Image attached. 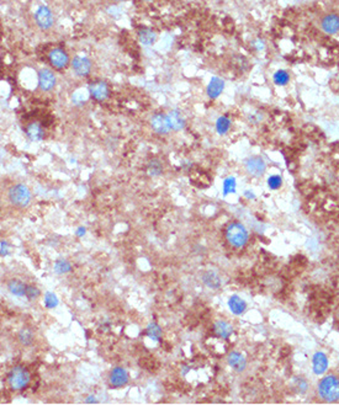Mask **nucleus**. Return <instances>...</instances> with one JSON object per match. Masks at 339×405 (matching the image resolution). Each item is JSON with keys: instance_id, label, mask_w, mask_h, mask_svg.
<instances>
[{"instance_id": "obj_34", "label": "nucleus", "mask_w": 339, "mask_h": 405, "mask_svg": "<svg viewBox=\"0 0 339 405\" xmlns=\"http://www.w3.org/2000/svg\"><path fill=\"white\" fill-rule=\"evenodd\" d=\"M252 46H253V48L255 49L256 52H260V51H263L264 47H265V43H264L263 39L255 38L253 42H252Z\"/></svg>"}, {"instance_id": "obj_31", "label": "nucleus", "mask_w": 339, "mask_h": 405, "mask_svg": "<svg viewBox=\"0 0 339 405\" xmlns=\"http://www.w3.org/2000/svg\"><path fill=\"white\" fill-rule=\"evenodd\" d=\"M53 269L57 273H61V275H62V273L69 272V271L72 270V266H71V264L67 261V260L59 259V260H57L56 262H54Z\"/></svg>"}, {"instance_id": "obj_11", "label": "nucleus", "mask_w": 339, "mask_h": 405, "mask_svg": "<svg viewBox=\"0 0 339 405\" xmlns=\"http://www.w3.org/2000/svg\"><path fill=\"white\" fill-rule=\"evenodd\" d=\"M72 68L77 75L86 76L91 71V63L88 57L76 56L72 61Z\"/></svg>"}, {"instance_id": "obj_4", "label": "nucleus", "mask_w": 339, "mask_h": 405, "mask_svg": "<svg viewBox=\"0 0 339 405\" xmlns=\"http://www.w3.org/2000/svg\"><path fill=\"white\" fill-rule=\"evenodd\" d=\"M7 382L10 388L14 391H21L30 383V373L22 366H15L7 374Z\"/></svg>"}, {"instance_id": "obj_12", "label": "nucleus", "mask_w": 339, "mask_h": 405, "mask_svg": "<svg viewBox=\"0 0 339 405\" xmlns=\"http://www.w3.org/2000/svg\"><path fill=\"white\" fill-rule=\"evenodd\" d=\"M128 373L125 368L122 367H115V368L111 371L110 376H109V382H110V386L114 387V388H121V387H125L127 383H128Z\"/></svg>"}, {"instance_id": "obj_14", "label": "nucleus", "mask_w": 339, "mask_h": 405, "mask_svg": "<svg viewBox=\"0 0 339 405\" xmlns=\"http://www.w3.org/2000/svg\"><path fill=\"white\" fill-rule=\"evenodd\" d=\"M223 89H225V81H223V79L218 78V76H212L208 84L206 94H208V96L210 99H217L223 93Z\"/></svg>"}, {"instance_id": "obj_1", "label": "nucleus", "mask_w": 339, "mask_h": 405, "mask_svg": "<svg viewBox=\"0 0 339 405\" xmlns=\"http://www.w3.org/2000/svg\"><path fill=\"white\" fill-rule=\"evenodd\" d=\"M318 394L321 399L327 403H336L339 402V377L326 376L318 382Z\"/></svg>"}, {"instance_id": "obj_36", "label": "nucleus", "mask_w": 339, "mask_h": 405, "mask_svg": "<svg viewBox=\"0 0 339 405\" xmlns=\"http://www.w3.org/2000/svg\"><path fill=\"white\" fill-rule=\"evenodd\" d=\"M244 197H247L248 200H254V198H255V195H254V192H252V191H246V192H244Z\"/></svg>"}, {"instance_id": "obj_20", "label": "nucleus", "mask_w": 339, "mask_h": 405, "mask_svg": "<svg viewBox=\"0 0 339 405\" xmlns=\"http://www.w3.org/2000/svg\"><path fill=\"white\" fill-rule=\"evenodd\" d=\"M167 115H168L169 122H170V127L173 131L178 132V131H181L184 127H185V120H184L183 116H181V113L179 112L178 110L169 111Z\"/></svg>"}, {"instance_id": "obj_39", "label": "nucleus", "mask_w": 339, "mask_h": 405, "mask_svg": "<svg viewBox=\"0 0 339 405\" xmlns=\"http://www.w3.org/2000/svg\"><path fill=\"white\" fill-rule=\"evenodd\" d=\"M115 1H126V0H115Z\"/></svg>"}, {"instance_id": "obj_10", "label": "nucleus", "mask_w": 339, "mask_h": 405, "mask_svg": "<svg viewBox=\"0 0 339 405\" xmlns=\"http://www.w3.org/2000/svg\"><path fill=\"white\" fill-rule=\"evenodd\" d=\"M321 30L327 35H337L339 32V16L337 14H327L321 20Z\"/></svg>"}, {"instance_id": "obj_38", "label": "nucleus", "mask_w": 339, "mask_h": 405, "mask_svg": "<svg viewBox=\"0 0 339 405\" xmlns=\"http://www.w3.org/2000/svg\"><path fill=\"white\" fill-rule=\"evenodd\" d=\"M85 402H86V403H95V402H96V399L94 398L93 396H90V397H89V398H86V401H85Z\"/></svg>"}, {"instance_id": "obj_30", "label": "nucleus", "mask_w": 339, "mask_h": 405, "mask_svg": "<svg viewBox=\"0 0 339 405\" xmlns=\"http://www.w3.org/2000/svg\"><path fill=\"white\" fill-rule=\"evenodd\" d=\"M266 184H268V187L270 188V190H279V188L283 186V176L278 175V174L270 175L268 178V180H266Z\"/></svg>"}, {"instance_id": "obj_18", "label": "nucleus", "mask_w": 339, "mask_h": 405, "mask_svg": "<svg viewBox=\"0 0 339 405\" xmlns=\"http://www.w3.org/2000/svg\"><path fill=\"white\" fill-rule=\"evenodd\" d=\"M228 308L234 315H241L246 312L247 303L243 298H241L237 295H233L228 299Z\"/></svg>"}, {"instance_id": "obj_8", "label": "nucleus", "mask_w": 339, "mask_h": 405, "mask_svg": "<svg viewBox=\"0 0 339 405\" xmlns=\"http://www.w3.org/2000/svg\"><path fill=\"white\" fill-rule=\"evenodd\" d=\"M48 61L53 68L62 71L66 69L69 64V57L66 51L62 48H53L48 53Z\"/></svg>"}, {"instance_id": "obj_3", "label": "nucleus", "mask_w": 339, "mask_h": 405, "mask_svg": "<svg viewBox=\"0 0 339 405\" xmlns=\"http://www.w3.org/2000/svg\"><path fill=\"white\" fill-rule=\"evenodd\" d=\"M7 198L12 206L24 208L29 206L30 201H31V192L24 184H15L7 191Z\"/></svg>"}, {"instance_id": "obj_32", "label": "nucleus", "mask_w": 339, "mask_h": 405, "mask_svg": "<svg viewBox=\"0 0 339 405\" xmlns=\"http://www.w3.org/2000/svg\"><path fill=\"white\" fill-rule=\"evenodd\" d=\"M44 305L48 309H53L58 305V298L53 292H46L44 293Z\"/></svg>"}, {"instance_id": "obj_2", "label": "nucleus", "mask_w": 339, "mask_h": 405, "mask_svg": "<svg viewBox=\"0 0 339 405\" xmlns=\"http://www.w3.org/2000/svg\"><path fill=\"white\" fill-rule=\"evenodd\" d=\"M225 235L227 242L234 248H243L249 239L248 230L239 222L229 223L226 228Z\"/></svg>"}, {"instance_id": "obj_15", "label": "nucleus", "mask_w": 339, "mask_h": 405, "mask_svg": "<svg viewBox=\"0 0 339 405\" xmlns=\"http://www.w3.org/2000/svg\"><path fill=\"white\" fill-rule=\"evenodd\" d=\"M227 362H228L229 367L237 372H243L247 367L246 357H244L241 352L232 351L231 354L227 356Z\"/></svg>"}, {"instance_id": "obj_26", "label": "nucleus", "mask_w": 339, "mask_h": 405, "mask_svg": "<svg viewBox=\"0 0 339 405\" xmlns=\"http://www.w3.org/2000/svg\"><path fill=\"white\" fill-rule=\"evenodd\" d=\"M17 339L24 346H31L34 342V334L30 329H21L17 334Z\"/></svg>"}, {"instance_id": "obj_35", "label": "nucleus", "mask_w": 339, "mask_h": 405, "mask_svg": "<svg viewBox=\"0 0 339 405\" xmlns=\"http://www.w3.org/2000/svg\"><path fill=\"white\" fill-rule=\"evenodd\" d=\"M10 254V247L6 242H1V257H7Z\"/></svg>"}, {"instance_id": "obj_7", "label": "nucleus", "mask_w": 339, "mask_h": 405, "mask_svg": "<svg viewBox=\"0 0 339 405\" xmlns=\"http://www.w3.org/2000/svg\"><path fill=\"white\" fill-rule=\"evenodd\" d=\"M151 126L154 132L158 135H168L171 131L168 115L166 113H154L151 118Z\"/></svg>"}, {"instance_id": "obj_33", "label": "nucleus", "mask_w": 339, "mask_h": 405, "mask_svg": "<svg viewBox=\"0 0 339 405\" xmlns=\"http://www.w3.org/2000/svg\"><path fill=\"white\" fill-rule=\"evenodd\" d=\"M40 290L36 287L35 285H27L26 286V293H25V297L29 300H34L36 298H39L40 295Z\"/></svg>"}, {"instance_id": "obj_25", "label": "nucleus", "mask_w": 339, "mask_h": 405, "mask_svg": "<svg viewBox=\"0 0 339 405\" xmlns=\"http://www.w3.org/2000/svg\"><path fill=\"white\" fill-rule=\"evenodd\" d=\"M231 126L232 122L231 120H229V117H227V116H220V117L217 118V121H216V132L220 136H225L228 133Z\"/></svg>"}, {"instance_id": "obj_6", "label": "nucleus", "mask_w": 339, "mask_h": 405, "mask_svg": "<svg viewBox=\"0 0 339 405\" xmlns=\"http://www.w3.org/2000/svg\"><path fill=\"white\" fill-rule=\"evenodd\" d=\"M35 22L42 30H48L53 26L54 17L51 9L46 5H41L35 12Z\"/></svg>"}, {"instance_id": "obj_28", "label": "nucleus", "mask_w": 339, "mask_h": 405, "mask_svg": "<svg viewBox=\"0 0 339 405\" xmlns=\"http://www.w3.org/2000/svg\"><path fill=\"white\" fill-rule=\"evenodd\" d=\"M146 334L151 337L153 341H159L162 336V329L157 323H151V324L147 327L146 329Z\"/></svg>"}, {"instance_id": "obj_17", "label": "nucleus", "mask_w": 339, "mask_h": 405, "mask_svg": "<svg viewBox=\"0 0 339 405\" xmlns=\"http://www.w3.org/2000/svg\"><path fill=\"white\" fill-rule=\"evenodd\" d=\"M213 334L221 339H228L233 334V327L225 320H218L213 324Z\"/></svg>"}, {"instance_id": "obj_19", "label": "nucleus", "mask_w": 339, "mask_h": 405, "mask_svg": "<svg viewBox=\"0 0 339 405\" xmlns=\"http://www.w3.org/2000/svg\"><path fill=\"white\" fill-rule=\"evenodd\" d=\"M25 132H26V136L29 137L30 141H32V142H40V141H42L44 137L43 128H42V126L37 122L29 123V125L26 126Z\"/></svg>"}, {"instance_id": "obj_29", "label": "nucleus", "mask_w": 339, "mask_h": 405, "mask_svg": "<svg viewBox=\"0 0 339 405\" xmlns=\"http://www.w3.org/2000/svg\"><path fill=\"white\" fill-rule=\"evenodd\" d=\"M236 187H237V181L233 176H228L223 180V196L231 195V193L236 192Z\"/></svg>"}, {"instance_id": "obj_40", "label": "nucleus", "mask_w": 339, "mask_h": 405, "mask_svg": "<svg viewBox=\"0 0 339 405\" xmlns=\"http://www.w3.org/2000/svg\"><path fill=\"white\" fill-rule=\"evenodd\" d=\"M144 1H152V0H144Z\"/></svg>"}, {"instance_id": "obj_22", "label": "nucleus", "mask_w": 339, "mask_h": 405, "mask_svg": "<svg viewBox=\"0 0 339 405\" xmlns=\"http://www.w3.org/2000/svg\"><path fill=\"white\" fill-rule=\"evenodd\" d=\"M26 283H24L20 280H10L7 282V290L11 295H16V297H24L26 293Z\"/></svg>"}, {"instance_id": "obj_23", "label": "nucleus", "mask_w": 339, "mask_h": 405, "mask_svg": "<svg viewBox=\"0 0 339 405\" xmlns=\"http://www.w3.org/2000/svg\"><path fill=\"white\" fill-rule=\"evenodd\" d=\"M203 282L205 283L209 288L217 290L221 286V278L220 276L216 272H213V271H206L203 275Z\"/></svg>"}, {"instance_id": "obj_21", "label": "nucleus", "mask_w": 339, "mask_h": 405, "mask_svg": "<svg viewBox=\"0 0 339 405\" xmlns=\"http://www.w3.org/2000/svg\"><path fill=\"white\" fill-rule=\"evenodd\" d=\"M138 39L144 46H152L156 42L157 35L152 29L142 27V29L138 30Z\"/></svg>"}, {"instance_id": "obj_24", "label": "nucleus", "mask_w": 339, "mask_h": 405, "mask_svg": "<svg viewBox=\"0 0 339 405\" xmlns=\"http://www.w3.org/2000/svg\"><path fill=\"white\" fill-rule=\"evenodd\" d=\"M273 81L276 86H286L290 83V74L285 69H278L274 73Z\"/></svg>"}, {"instance_id": "obj_5", "label": "nucleus", "mask_w": 339, "mask_h": 405, "mask_svg": "<svg viewBox=\"0 0 339 405\" xmlns=\"http://www.w3.org/2000/svg\"><path fill=\"white\" fill-rule=\"evenodd\" d=\"M244 169L249 175L260 178L266 171V163L261 156H252L244 161Z\"/></svg>"}, {"instance_id": "obj_37", "label": "nucleus", "mask_w": 339, "mask_h": 405, "mask_svg": "<svg viewBox=\"0 0 339 405\" xmlns=\"http://www.w3.org/2000/svg\"><path fill=\"white\" fill-rule=\"evenodd\" d=\"M84 234H85V228L79 227L78 229H77V235H78V237H83Z\"/></svg>"}, {"instance_id": "obj_13", "label": "nucleus", "mask_w": 339, "mask_h": 405, "mask_svg": "<svg viewBox=\"0 0 339 405\" xmlns=\"http://www.w3.org/2000/svg\"><path fill=\"white\" fill-rule=\"evenodd\" d=\"M89 93L96 101H104L109 96V85L103 80L94 81L89 85Z\"/></svg>"}, {"instance_id": "obj_16", "label": "nucleus", "mask_w": 339, "mask_h": 405, "mask_svg": "<svg viewBox=\"0 0 339 405\" xmlns=\"http://www.w3.org/2000/svg\"><path fill=\"white\" fill-rule=\"evenodd\" d=\"M312 368L316 374H323L328 368V359L325 352H316L312 359Z\"/></svg>"}, {"instance_id": "obj_9", "label": "nucleus", "mask_w": 339, "mask_h": 405, "mask_svg": "<svg viewBox=\"0 0 339 405\" xmlns=\"http://www.w3.org/2000/svg\"><path fill=\"white\" fill-rule=\"evenodd\" d=\"M37 81H39V86L41 90L51 91L56 86L57 79L52 71H49V69H41L39 72V74H37Z\"/></svg>"}, {"instance_id": "obj_27", "label": "nucleus", "mask_w": 339, "mask_h": 405, "mask_svg": "<svg viewBox=\"0 0 339 405\" xmlns=\"http://www.w3.org/2000/svg\"><path fill=\"white\" fill-rule=\"evenodd\" d=\"M147 173H148L149 176H159L163 173V165H162V163L159 160L153 159L147 165Z\"/></svg>"}]
</instances>
